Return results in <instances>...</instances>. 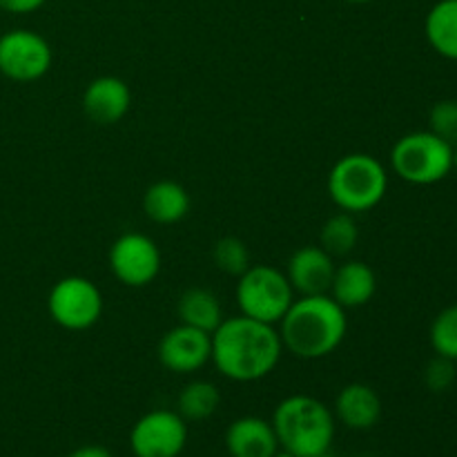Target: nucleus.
I'll return each instance as SVG.
<instances>
[{"label": "nucleus", "mask_w": 457, "mask_h": 457, "mask_svg": "<svg viewBox=\"0 0 457 457\" xmlns=\"http://www.w3.org/2000/svg\"><path fill=\"white\" fill-rule=\"evenodd\" d=\"M431 346L436 355L457 361V303L445 308L431 324Z\"/></svg>", "instance_id": "obj_22"}, {"label": "nucleus", "mask_w": 457, "mask_h": 457, "mask_svg": "<svg viewBox=\"0 0 457 457\" xmlns=\"http://www.w3.org/2000/svg\"><path fill=\"white\" fill-rule=\"evenodd\" d=\"M272 428L281 451L297 457H315L335 442V413L311 395H290L277 404Z\"/></svg>", "instance_id": "obj_3"}, {"label": "nucleus", "mask_w": 457, "mask_h": 457, "mask_svg": "<svg viewBox=\"0 0 457 457\" xmlns=\"http://www.w3.org/2000/svg\"><path fill=\"white\" fill-rule=\"evenodd\" d=\"M212 259L217 263L219 270L228 272V275H244L250 268V253L245 244L237 237H223L214 244Z\"/></svg>", "instance_id": "obj_23"}, {"label": "nucleus", "mask_w": 457, "mask_h": 457, "mask_svg": "<svg viewBox=\"0 0 457 457\" xmlns=\"http://www.w3.org/2000/svg\"><path fill=\"white\" fill-rule=\"evenodd\" d=\"M272 457H297V455H293V453H288V451H281V449H279Z\"/></svg>", "instance_id": "obj_28"}, {"label": "nucleus", "mask_w": 457, "mask_h": 457, "mask_svg": "<svg viewBox=\"0 0 457 457\" xmlns=\"http://www.w3.org/2000/svg\"><path fill=\"white\" fill-rule=\"evenodd\" d=\"M284 353L279 330L272 324L235 315L212 333V364L232 382H259L277 369Z\"/></svg>", "instance_id": "obj_1"}, {"label": "nucleus", "mask_w": 457, "mask_h": 457, "mask_svg": "<svg viewBox=\"0 0 457 457\" xmlns=\"http://www.w3.org/2000/svg\"><path fill=\"white\" fill-rule=\"evenodd\" d=\"M226 449L230 457H272L279 451V442L272 422L257 415H245L228 427Z\"/></svg>", "instance_id": "obj_14"}, {"label": "nucleus", "mask_w": 457, "mask_h": 457, "mask_svg": "<svg viewBox=\"0 0 457 457\" xmlns=\"http://www.w3.org/2000/svg\"><path fill=\"white\" fill-rule=\"evenodd\" d=\"M49 317L65 330H87L103 317V295L87 277H62L47 295Z\"/></svg>", "instance_id": "obj_7"}, {"label": "nucleus", "mask_w": 457, "mask_h": 457, "mask_svg": "<svg viewBox=\"0 0 457 457\" xmlns=\"http://www.w3.org/2000/svg\"><path fill=\"white\" fill-rule=\"evenodd\" d=\"M357 239H360V230H357L355 214L348 212L333 214L320 232V245L330 257L351 254L353 248L357 245Z\"/></svg>", "instance_id": "obj_21"}, {"label": "nucleus", "mask_w": 457, "mask_h": 457, "mask_svg": "<svg viewBox=\"0 0 457 457\" xmlns=\"http://www.w3.org/2000/svg\"><path fill=\"white\" fill-rule=\"evenodd\" d=\"M143 210H145L147 219L161 226H172L186 219L190 212V195L186 187L177 181H163L152 183L143 195Z\"/></svg>", "instance_id": "obj_17"}, {"label": "nucleus", "mask_w": 457, "mask_h": 457, "mask_svg": "<svg viewBox=\"0 0 457 457\" xmlns=\"http://www.w3.org/2000/svg\"><path fill=\"white\" fill-rule=\"evenodd\" d=\"M453 170L457 172V143L453 145Z\"/></svg>", "instance_id": "obj_30"}, {"label": "nucleus", "mask_w": 457, "mask_h": 457, "mask_svg": "<svg viewBox=\"0 0 457 457\" xmlns=\"http://www.w3.org/2000/svg\"><path fill=\"white\" fill-rule=\"evenodd\" d=\"M187 445V422L170 409H156L134 422L129 451L134 457H181Z\"/></svg>", "instance_id": "obj_8"}, {"label": "nucleus", "mask_w": 457, "mask_h": 457, "mask_svg": "<svg viewBox=\"0 0 457 457\" xmlns=\"http://www.w3.org/2000/svg\"><path fill=\"white\" fill-rule=\"evenodd\" d=\"M67 457H112L110 449H105V446L101 445H85V446H79V449L71 451Z\"/></svg>", "instance_id": "obj_27"}, {"label": "nucleus", "mask_w": 457, "mask_h": 457, "mask_svg": "<svg viewBox=\"0 0 457 457\" xmlns=\"http://www.w3.org/2000/svg\"><path fill=\"white\" fill-rule=\"evenodd\" d=\"M279 337L288 353L302 360H321L339 348L348 330L346 308L328 293L302 295L281 317Z\"/></svg>", "instance_id": "obj_2"}, {"label": "nucleus", "mask_w": 457, "mask_h": 457, "mask_svg": "<svg viewBox=\"0 0 457 457\" xmlns=\"http://www.w3.org/2000/svg\"><path fill=\"white\" fill-rule=\"evenodd\" d=\"M112 275L129 288L150 286L161 272V250L147 235L125 232L110 248Z\"/></svg>", "instance_id": "obj_10"}, {"label": "nucleus", "mask_w": 457, "mask_h": 457, "mask_svg": "<svg viewBox=\"0 0 457 457\" xmlns=\"http://www.w3.org/2000/svg\"><path fill=\"white\" fill-rule=\"evenodd\" d=\"M455 378H457L455 361L446 360V357H440V355H437L433 361H428L427 370H424V382H427V386L436 393L449 391V388L455 384Z\"/></svg>", "instance_id": "obj_25"}, {"label": "nucleus", "mask_w": 457, "mask_h": 457, "mask_svg": "<svg viewBox=\"0 0 457 457\" xmlns=\"http://www.w3.org/2000/svg\"><path fill=\"white\" fill-rule=\"evenodd\" d=\"M335 257H330L321 245H303L295 250L288 262V277L295 295H326L335 277Z\"/></svg>", "instance_id": "obj_12"}, {"label": "nucleus", "mask_w": 457, "mask_h": 457, "mask_svg": "<svg viewBox=\"0 0 457 457\" xmlns=\"http://www.w3.org/2000/svg\"><path fill=\"white\" fill-rule=\"evenodd\" d=\"M391 168L402 181L433 186L453 172V145L431 129L404 134L391 150Z\"/></svg>", "instance_id": "obj_5"}, {"label": "nucleus", "mask_w": 457, "mask_h": 457, "mask_svg": "<svg viewBox=\"0 0 457 457\" xmlns=\"http://www.w3.org/2000/svg\"><path fill=\"white\" fill-rule=\"evenodd\" d=\"M177 315L181 320V324L205 330L210 335L223 321V311L217 295L205 288H187L179 297Z\"/></svg>", "instance_id": "obj_19"}, {"label": "nucleus", "mask_w": 457, "mask_h": 457, "mask_svg": "<svg viewBox=\"0 0 457 457\" xmlns=\"http://www.w3.org/2000/svg\"><path fill=\"white\" fill-rule=\"evenodd\" d=\"M326 186L342 212L361 214L382 204L388 190V174L382 161L364 152H353L333 165Z\"/></svg>", "instance_id": "obj_4"}, {"label": "nucleus", "mask_w": 457, "mask_h": 457, "mask_svg": "<svg viewBox=\"0 0 457 457\" xmlns=\"http://www.w3.org/2000/svg\"><path fill=\"white\" fill-rule=\"evenodd\" d=\"M43 4L45 0H0V9L9 13H31Z\"/></svg>", "instance_id": "obj_26"}, {"label": "nucleus", "mask_w": 457, "mask_h": 457, "mask_svg": "<svg viewBox=\"0 0 457 457\" xmlns=\"http://www.w3.org/2000/svg\"><path fill=\"white\" fill-rule=\"evenodd\" d=\"M375 290H378V277L373 268L369 263L351 259L335 268L328 295L342 308H361L375 297Z\"/></svg>", "instance_id": "obj_16"}, {"label": "nucleus", "mask_w": 457, "mask_h": 457, "mask_svg": "<svg viewBox=\"0 0 457 457\" xmlns=\"http://www.w3.org/2000/svg\"><path fill=\"white\" fill-rule=\"evenodd\" d=\"M315 457H337V455H333V451H324V453H320V455H315Z\"/></svg>", "instance_id": "obj_31"}, {"label": "nucleus", "mask_w": 457, "mask_h": 457, "mask_svg": "<svg viewBox=\"0 0 457 457\" xmlns=\"http://www.w3.org/2000/svg\"><path fill=\"white\" fill-rule=\"evenodd\" d=\"M212 360V335L179 324L159 342V361L177 375H190Z\"/></svg>", "instance_id": "obj_11"}, {"label": "nucleus", "mask_w": 457, "mask_h": 457, "mask_svg": "<svg viewBox=\"0 0 457 457\" xmlns=\"http://www.w3.org/2000/svg\"><path fill=\"white\" fill-rule=\"evenodd\" d=\"M424 36L433 52L457 61V0H437L424 18Z\"/></svg>", "instance_id": "obj_18"}, {"label": "nucleus", "mask_w": 457, "mask_h": 457, "mask_svg": "<svg viewBox=\"0 0 457 457\" xmlns=\"http://www.w3.org/2000/svg\"><path fill=\"white\" fill-rule=\"evenodd\" d=\"M335 418L353 431H369L382 418V400L369 384H346L335 400Z\"/></svg>", "instance_id": "obj_15"}, {"label": "nucleus", "mask_w": 457, "mask_h": 457, "mask_svg": "<svg viewBox=\"0 0 457 457\" xmlns=\"http://www.w3.org/2000/svg\"><path fill=\"white\" fill-rule=\"evenodd\" d=\"M219 404H221L219 388L212 382L195 379V382L186 384L183 391L179 393L177 413L186 422H204V420L212 418L217 413Z\"/></svg>", "instance_id": "obj_20"}, {"label": "nucleus", "mask_w": 457, "mask_h": 457, "mask_svg": "<svg viewBox=\"0 0 457 457\" xmlns=\"http://www.w3.org/2000/svg\"><path fill=\"white\" fill-rule=\"evenodd\" d=\"M295 302V290L286 272L275 266H250L237 281V306L241 315L263 324H279Z\"/></svg>", "instance_id": "obj_6"}, {"label": "nucleus", "mask_w": 457, "mask_h": 457, "mask_svg": "<svg viewBox=\"0 0 457 457\" xmlns=\"http://www.w3.org/2000/svg\"><path fill=\"white\" fill-rule=\"evenodd\" d=\"M428 129L440 138L449 141L451 145L457 143V101L446 98V101L436 103L428 114Z\"/></svg>", "instance_id": "obj_24"}, {"label": "nucleus", "mask_w": 457, "mask_h": 457, "mask_svg": "<svg viewBox=\"0 0 457 457\" xmlns=\"http://www.w3.org/2000/svg\"><path fill=\"white\" fill-rule=\"evenodd\" d=\"M132 92L119 76H98L85 87L83 110L94 123L114 125L129 112Z\"/></svg>", "instance_id": "obj_13"}, {"label": "nucleus", "mask_w": 457, "mask_h": 457, "mask_svg": "<svg viewBox=\"0 0 457 457\" xmlns=\"http://www.w3.org/2000/svg\"><path fill=\"white\" fill-rule=\"evenodd\" d=\"M346 3H353V4H366V3H373V0H346Z\"/></svg>", "instance_id": "obj_29"}, {"label": "nucleus", "mask_w": 457, "mask_h": 457, "mask_svg": "<svg viewBox=\"0 0 457 457\" xmlns=\"http://www.w3.org/2000/svg\"><path fill=\"white\" fill-rule=\"evenodd\" d=\"M54 61L52 47L31 29H9L0 36V74L18 83L43 79Z\"/></svg>", "instance_id": "obj_9"}]
</instances>
